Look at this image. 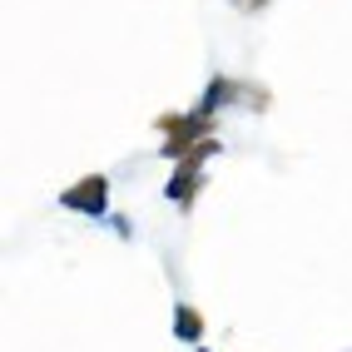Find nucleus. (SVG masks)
I'll list each match as a JSON object with an SVG mask.
<instances>
[{
    "label": "nucleus",
    "mask_w": 352,
    "mask_h": 352,
    "mask_svg": "<svg viewBox=\"0 0 352 352\" xmlns=\"http://www.w3.org/2000/svg\"><path fill=\"white\" fill-rule=\"evenodd\" d=\"M154 129L164 134V159L179 164L189 149H199L204 139H214V114H204V109H194V114H159Z\"/></svg>",
    "instance_id": "1"
},
{
    "label": "nucleus",
    "mask_w": 352,
    "mask_h": 352,
    "mask_svg": "<svg viewBox=\"0 0 352 352\" xmlns=\"http://www.w3.org/2000/svg\"><path fill=\"white\" fill-rule=\"evenodd\" d=\"M60 204L69 208V214L104 219V208H109V179H104V174H85V179H75V184L60 194Z\"/></svg>",
    "instance_id": "2"
},
{
    "label": "nucleus",
    "mask_w": 352,
    "mask_h": 352,
    "mask_svg": "<svg viewBox=\"0 0 352 352\" xmlns=\"http://www.w3.org/2000/svg\"><path fill=\"white\" fill-rule=\"evenodd\" d=\"M199 189H204V164H199V159H179V164H174V179L164 184V194H169V204L189 208V204L199 199Z\"/></svg>",
    "instance_id": "3"
},
{
    "label": "nucleus",
    "mask_w": 352,
    "mask_h": 352,
    "mask_svg": "<svg viewBox=\"0 0 352 352\" xmlns=\"http://www.w3.org/2000/svg\"><path fill=\"white\" fill-rule=\"evenodd\" d=\"M243 95H253V89H248L243 80H228V75H219V80H208L204 100H199V109H204V114H214V109H223V104H233V100H243Z\"/></svg>",
    "instance_id": "4"
},
{
    "label": "nucleus",
    "mask_w": 352,
    "mask_h": 352,
    "mask_svg": "<svg viewBox=\"0 0 352 352\" xmlns=\"http://www.w3.org/2000/svg\"><path fill=\"white\" fill-rule=\"evenodd\" d=\"M204 333H208L204 313L194 308V302H179V308H174V338H184V342H204Z\"/></svg>",
    "instance_id": "5"
},
{
    "label": "nucleus",
    "mask_w": 352,
    "mask_h": 352,
    "mask_svg": "<svg viewBox=\"0 0 352 352\" xmlns=\"http://www.w3.org/2000/svg\"><path fill=\"white\" fill-rule=\"evenodd\" d=\"M239 6H248V10H263V6H268V0H239Z\"/></svg>",
    "instance_id": "6"
},
{
    "label": "nucleus",
    "mask_w": 352,
    "mask_h": 352,
    "mask_svg": "<svg viewBox=\"0 0 352 352\" xmlns=\"http://www.w3.org/2000/svg\"><path fill=\"white\" fill-rule=\"evenodd\" d=\"M199 352H208V347H199Z\"/></svg>",
    "instance_id": "7"
}]
</instances>
